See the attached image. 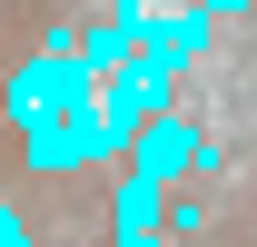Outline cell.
<instances>
[{
  "label": "cell",
  "mask_w": 257,
  "mask_h": 247,
  "mask_svg": "<svg viewBox=\"0 0 257 247\" xmlns=\"http://www.w3.org/2000/svg\"><path fill=\"white\" fill-rule=\"evenodd\" d=\"M128 168H139L149 188H188V178H208L218 158H208V139H198V119H188V109H168V119H149V129H139Z\"/></svg>",
  "instance_id": "3957f363"
},
{
  "label": "cell",
  "mask_w": 257,
  "mask_h": 247,
  "mask_svg": "<svg viewBox=\"0 0 257 247\" xmlns=\"http://www.w3.org/2000/svg\"><path fill=\"white\" fill-rule=\"evenodd\" d=\"M109 247H168V188H149L139 168H119V198H109Z\"/></svg>",
  "instance_id": "277c9868"
},
{
  "label": "cell",
  "mask_w": 257,
  "mask_h": 247,
  "mask_svg": "<svg viewBox=\"0 0 257 247\" xmlns=\"http://www.w3.org/2000/svg\"><path fill=\"white\" fill-rule=\"evenodd\" d=\"M0 20H10V10H0Z\"/></svg>",
  "instance_id": "9c48e42d"
},
{
  "label": "cell",
  "mask_w": 257,
  "mask_h": 247,
  "mask_svg": "<svg viewBox=\"0 0 257 247\" xmlns=\"http://www.w3.org/2000/svg\"><path fill=\"white\" fill-rule=\"evenodd\" d=\"M99 109H109V129H119V149H139V129L178 109V69H168L159 50H139L128 69H109V79H99Z\"/></svg>",
  "instance_id": "7a4b0ae2"
},
{
  "label": "cell",
  "mask_w": 257,
  "mask_h": 247,
  "mask_svg": "<svg viewBox=\"0 0 257 247\" xmlns=\"http://www.w3.org/2000/svg\"><path fill=\"white\" fill-rule=\"evenodd\" d=\"M20 158H30L40 178H69V168H99V158H128V149H119V129H109V109L79 99V109H60V119H40L30 139H20Z\"/></svg>",
  "instance_id": "6da1fadb"
},
{
  "label": "cell",
  "mask_w": 257,
  "mask_h": 247,
  "mask_svg": "<svg viewBox=\"0 0 257 247\" xmlns=\"http://www.w3.org/2000/svg\"><path fill=\"white\" fill-rule=\"evenodd\" d=\"M0 247H30V227H20V208L0 198Z\"/></svg>",
  "instance_id": "52a82bcc"
},
{
  "label": "cell",
  "mask_w": 257,
  "mask_h": 247,
  "mask_svg": "<svg viewBox=\"0 0 257 247\" xmlns=\"http://www.w3.org/2000/svg\"><path fill=\"white\" fill-rule=\"evenodd\" d=\"M168 237H208V208H198V188H168Z\"/></svg>",
  "instance_id": "8992f818"
},
{
  "label": "cell",
  "mask_w": 257,
  "mask_h": 247,
  "mask_svg": "<svg viewBox=\"0 0 257 247\" xmlns=\"http://www.w3.org/2000/svg\"><path fill=\"white\" fill-rule=\"evenodd\" d=\"M149 50H159L168 69H188L198 50H208V10H198V0L188 10H149Z\"/></svg>",
  "instance_id": "5b68a950"
},
{
  "label": "cell",
  "mask_w": 257,
  "mask_h": 247,
  "mask_svg": "<svg viewBox=\"0 0 257 247\" xmlns=\"http://www.w3.org/2000/svg\"><path fill=\"white\" fill-rule=\"evenodd\" d=\"M0 10H20V0H0Z\"/></svg>",
  "instance_id": "ba28073f"
}]
</instances>
